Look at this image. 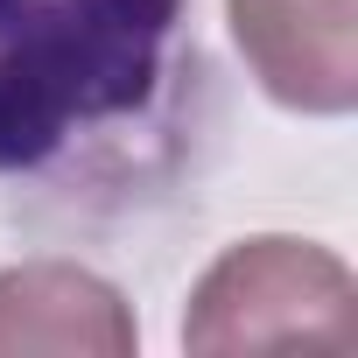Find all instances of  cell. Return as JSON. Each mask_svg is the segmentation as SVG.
Listing matches in <instances>:
<instances>
[{
    "instance_id": "6da1fadb",
    "label": "cell",
    "mask_w": 358,
    "mask_h": 358,
    "mask_svg": "<svg viewBox=\"0 0 358 358\" xmlns=\"http://www.w3.org/2000/svg\"><path fill=\"white\" fill-rule=\"evenodd\" d=\"M218 64L197 0H0V197L36 225H148L204 176Z\"/></svg>"
},
{
    "instance_id": "7a4b0ae2",
    "label": "cell",
    "mask_w": 358,
    "mask_h": 358,
    "mask_svg": "<svg viewBox=\"0 0 358 358\" xmlns=\"http://www.w3.org/2000/svg\"><path fill=\"white\" fill-rule=\"evenodd\" d=\"M351 351L358 344V281L337 246L295 232L232 239L190 288L183 351Z\"/></svg>"
},
{
    "instance_id": "3957f363",
    "label": "cell",
    "mask_w": 358,
    "mask_h": 358,
    "mask_svg": "<svg viewBox=\"0 0 358 358\" xmlns=\"http://www.w3.org/2000/svg\"><path fill=\"white\" fill-rule=\"evenodd\" d=\"M253 85L302 120L358 113V0H225Z\"/></svg>"
},
{
    "instance_id": "277c9868",
    "label": "cell",
    "mask_w": 358,
    "mask_h": 358,
    "mask_svg": "<svg viewBox=\"0 0 358 358\" xmlns=\"http://www.w3.org/2000/svg\"><path fill=\"white\" fill-rule=\"evenodd\" d=\"M134 358L141 323L134 302L85 260H15L0 267V358Z\"/></svg>"
}]
</instances>
